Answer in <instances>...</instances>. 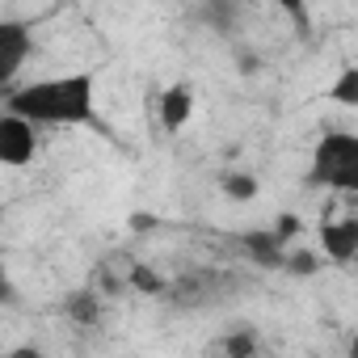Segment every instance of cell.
Instances as JSON below:
<instances>
[{
    "instance_id": "5",
    "label": "cell",
    "mask_w": 358,
    "mask_h": 358,
    "mask_svg": "<svg viewBox=\"0 0 358 358\" xmlns=\"http://www.w3.org/2000/svg\"><path fill=\"white\" fill-rule=\"evenodd\" d=\"M316 249L333 266H354V257H358V220L354 215L320 220L316 224Z\"/></svg>"
},
{
    "instance_id": "11",
    "label": "cell",
    "mask_w": 358,
    "mask_h": 358,
    "mask_svg": "<svg viewBox=\"0 0 358 358\" xmlns=\"http://www.w3.org/2000/svg\"><path fill=\"white\" fill-rule=\"evenodd\" d=\"M354 266H358V257H354Z\"/></svg>"
},
{
    "instance_id": "1",
    "label": "cell",
    "mask_w": 358,
    "mask_h": 358,
    "mask_svg": "<svg viewBox=\"0 0 358 358\" xmlns=\"http://www.w3.org/2000/svg\"><path fill=\"white\" fill-rule=\"evenodd\" d=\"M5 110L47 127V131L106 135V118H101V106H97V72H89V68L17 80L13 89H5Z\"/></svg>"
},
{
    "instance_id": "4",
    "label": "cell",
    "mask_w": 358,
    "mask_h": 358,
    "mask_svg": "<svg viewBox=\"0 0 358 358\" xmlns=\"http://www.w3.org/2000/svg\"><path fill=\"white\" fill-rule=\"evenodd\" d=\"M38 122L5 110L0 114V160H5L9 169H26L34 164V152H38Z\"/></svg>"
},
{
    "instance_id": "2",
    "label": "cell",
    "mask_w": 358,
    "mask_h": 358,
    "mask_svg": "<svg viewBox=\"0 0 358 358\" xmlns=\"http://www.w3.org/2000/svg\"><path fill=\"white\" fill-rule=\"evenodd\" d=\"M308 186L324 194L358 199V131L333 127L308 152Z\"/></svg>"
},
{
    "instance_id": "9",
    "label": "cell",
    "mask_w": 358,
    "mask_h": 358,
    "mask_svg": "<svg viewBox=\"0 0 358 358\" xmlns=\"http://www.w3.org/2000/svg\"><path fill=\"white\" fill-rule=\"evenodd\" d=\"M274 13H282L295 30H308V17H312V0H262Z\"/></svg>"
},
{
    "instance_id": "6",
    "label": "cell",
    "mask_w": 358,
    "mask_h": 358,
    "mask_svg": "<svg viewBox=\"0 0 358 358\" xmlns=\"http://www.w3.org/2000/svg\"><path fill=\"white\" fill-rule=\"evenodd\" d=\"M194 106H199V97H194V89H190V85H169V89H160L156 122H160L169 135H177V131H186V127H190Z\"/></svg>"
},
{
    "instance_id": "3",
    "label": "cell",
    "mask_w": 358,
    "mask_h": 358,
    "mask_svg": "<svg viewBox=\"0 0 358 358\" xmlns=\"http://www.w3.org/2000/svg\"><path fill=\"white\" fill-rule=\"evenodd\" d=\"M34 55V26L22 17L0 22V89H13Z\"/></svg>"
},
{
    "instance_id": "8",
    "label": "cell",
    "mask_w": 358,
    "mask_h": 358,
    "mask_svg": "<svg viewBox=\"0 0 358 358\" xmlns=\"http://www.w3.org/2000/svg\"><path fill=\"white\" fill-rule=\"evenodd\" d=\"M220 190H224V199H228V203H253V199L262 194V182H257L253 173L236 169V173H228L224 182H220Z\"/></svg>"
},
{
    "instance_id": "10",
    "label": "cell",
    "mask_w": 358,
    "mask_h": 358,
    "mask_svg": "<svg viewBox=\"0 0 358 358\" xmlns=\"http://www.w3.org/2000/svg\"><path fill=\"white\" fill-rule=\"evenodd\" d=\"M224 350H228V354H249V350H253V337H228Z\"/></svg>"
},
{
    "instance_id": "7",
    "label": "cell",
    "mask_w": 358,
    "mask_h": 358,
    "mask_svg": "<svg viewBox=\"0 0 358 358\" xmlns=\"http://www.w3.org/2000/svg\"><path fill=\"white\" fill-rule=\"evenodd\" d=\"M329 101L358 114V64H345V68L329 80Z\"/></svg>"
}]
</instances>
